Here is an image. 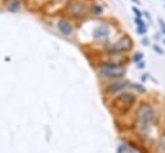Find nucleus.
<instances>
[{
    "instance_id": "nucleus-15",
    "label": "nucleus",
    "mask_w": 165,
    "mask_h": 153,
    "mask_svg": "<svg viewBox=\"0 0 165 153\" xmlns=\"http://www.w3.org/2000/svg\"><path fill=\"white\" fill-rule=\"evenodd\" d=\"M144 67V63L143 62H141V63H138V68H143Z\"/></svg>"
},
{
    "instance_id": "nucleus-10",
    "label": "nucleus",
    "mask_w": 165,
    "mask_h": 153,
    "mask_svg": "<svg viewBox=\"0 0 165 153\" xmlns=\"http://www.w3.org/2000/svg\"><path fill=\"white\" fill-rule=\"evenodd\" d=\"M154 49H155V50H156V52H158V53L160 54V56H163V54H164V52H163V49H161V48H160V46H159V45H156V44H155V45H154Z\"/></svg>"
},
{
    "instance_id": "nucleus-18",
    "label": "nucleus",
    "mask_w": 165,
    "mask_h": 153,
    "mask_svg": "<svg viewBox=\"0 0 165 153\" xmlns=\"http://www.w3.org/2000/svg\"><path fill=\"white\" fill-rule=\"evenodd\" d=\"M164 42H165V40H164Z\"/></svg>"
},
{
    "instance_id": "nucleus-2",
    "label": "nucleus",
    "mask_w": 165,
    "mask_h": 153,
    "mask_svg": "<svg viewBox=\"0 0 165 153\" xmlns=\"http://www.w3.org/2000/svg\"><path fill=\"white\" fill-rule=\"evenodd\" d=\"M127 72V68L117 63H105L101 67V73L106 77H121Z\"/></svg>"
},
{
    "instance_id": "nucleus-16",
    "label": "nucleus",
    "mask_w": 165,
    "mask_h": 153,
    "mask_svg": "<svg viewBox=\"0 0 165 153\" xmlns=\"http://www.w3.org/2000/svg\"><path fill=\"white\" fill-rule=\"evenodd\" d=\"M132 1H133V3H136V4H137V5H139V4H142V3H141V1H139V0H132Z\"/></svg>"
},
{
    "instance_id": "nucleus-14",
    "label": "nucleus",
    "mask_w": 165,
    "mask_h": 153,
    "mask_svg": "<svg viewBox=\"0 0 165 153\" xmlns=\"http://www.w3.org/2000/svg\"><path fill=\"white\" fill-rule=\"evenodd\" d=\"M142 44H143V45H148V40H147V39H143V40H142Z\"/></svg>"
},
{
    "instance_id": "nucleus-11",
    "label": "nucleus",
    "mask_w": 165,
    "mask_h": 153,
    "mask_svg": "<svg viewBox=\"0 0 165 153\" xmlns=\"http://www.w3.org/2000/svg\"><path fill=\"white\" fill-rule=\"evenodd\" d=\"M160 147H161L165 151V135H164L163 138H161V140H160Z\"/></svg>"
},
{
    "instance_id": "nucleus-9",
    "label": "nucleus",
    "mask_w": 165,
    "mask_h": 153,
    "mask_svg": "<svg viewBox=\"0 0 165 153\" xmlns=\"http://www.w3.org/2000/svg\"><path fill=\"white\" fill-rule=\"evenodd\" d=\"M133 12H134V13H136V17H137V18H141V17H142V13H141V12H139V9H138V8L133 7Z\"/></svg>"
},
{
    "instance_id": "nucleus-5",
    "label": "nucleus",
    "mask_w": 165,
    "mask_h": 153,
    "mask_svg": "<svg viewBox=\"0 0 165 153\" xmlns=\"http://www.w3.org/2000/svg\"><path fill=\"white\" fill-rule=\"evenodd\" d=\"M108 35H110V27L107 25H103V23H102V25H99L96 30H94L93 36L96 40H105Z\"/></svg>"
},
{
    "instance_id": "nucleus-8",
    "label": "nucleus",
    "mask_w": 165,
    "mask_h": 153,
    "mask_svg": "<svg viewBox=\"0 0 165 153\" xmlns=\"http://www.w3.org/2000/svg\"><path fill=\"white\" fill-rule=\"evenodd\" d=\"M123 88H125V84H123V82H116V84H112V86H110L108 92H116V90L123 89Z\"/></svg>"
},
{
    "instance_id": "nucleus-12",
    "label": "nucleus",
    "mask_w": 165,
    "mask_h": 153,
    "mask_svg": "<svg viewBox=\"0 0 165 153\" xmlns=\"http://www.w3.org/2000/svg\"><path fill=\"white\" fill-rule=\"evenodd\" d=\"M5 1L10 3V4H14V5H18V3L21 1V0H5Z\"/></svg>"
},
{
    "instance_id": "nucleus-17",
    "label": "nucleus",
    "mask_w": 165,
    "mask_h": 153,
    "mask_svg": "<svg viewBox=\"0 0 165 153\" xmlns=\"http://www.w3.org/2000/svg\"><path fill=\"white\" fill-rule=\"evenodd\" d=\"M57 3H62V1H67V0H56Z\"/></svg>"
},
{
    "instance_id": "nucleus-4",
    "label": "nucleus",
    "mask_w": 165,
    "mask_h": 153,
    "mask_svg": "<svg viewBox=\"0 0 165 153\" xmlns=\"http://www.w3.org/2000/svg\"><path fill=\"white\" fill-rule=\"evenodd\" d=\"M134 100H136L134 95H132V94H129V93H125L116 98L115 102H113V105H115L117 109H120V111H128L133 105Z\"/></svg>"
},
{
    "instance_id": "nucleus-1",
    "label": "nucleus",
    "mask_w": 165,
    "mask_h": 153,
    "mask_svg": "<svg viewBox=\"0 0 165 153\" xmlns=\"http://www.w3.org/2000/svg\"><path fill=\"white\" fill-rule=\"evenodd\" d=\"M154 119V111L148 104H142L137 111L136 116V125L138 130L147 131L150 127V124Z\"/></svg>"
},
{
    "instance_id": "nucleus-13",
    "label": "nucleus",
    "mask_w": 165,
    "mask_h": 153,
    "mask_svg": "<svg viewBox=\"0 0 165 153\" xmlns=\"http://www.w3.org/2000/svg\"><path fill=\"white\" fill-rule=\"evenodd\" d=\"M141 58H142V54H141V53H137V56L134 57V61H139Z\"/></svg>"
},
{
    "instance_id": "nucleus-3",
    "label": "nucleus",
    "mask_w": 165,
    "mask_h": 153,
    "mask_svg": "<svg viewBox=\"0 0 165 153\" xmlns=\"http://www.w3.org/2000/svg\"><path fill=\"white\" fill-rule=\"evenodd\" d=\"M130 48H132V39L128 35H124L116 42H113L108 48V50H110V53H123V52L130 50Z\"/></svg>"
},
{
    "instance_id": "nucleus-19",
    "label": "nucleus",
    "mask_w": 165,
    "mask_h": 153,
    "mask_svg": "<svg viewBox=\"0 0 165 153\" xmlns=\"http://www.w3.org/2000/svg\"><path fill=\"white\" fill-rule=\"evenodd\" d=\"M164 1H165V0H164Z\"/></svg>"
},
{
    "instance_id": "nucleus-7",
    "label": "nucleus",
    "mask_w": 165,
    "mask_h": 153,
    "mask_svg": "<svg viewBox=\"0 0 165 153\" xmlns=\"http://www.w3.org/2000/svg\"><path fill=\"white\" fill-rule=\"evenodd\" d=\"M134 22H136V25H137V31H138V34L139 35H144L147 32V25H146V22H143L141 18H137L134 19Z\"/></svg>"
},
{
    "instance_id": "nucleus-6",
    "label": "nucleus",
    "mask_w": 165,
    "mask_h": 153,
    "mask_svg": "<svg viewBox=\"0 0 165 153\" xmlns=\"http://www.w3.org/2000/svg\"><path fill=\"white\" fill-rule=\"evenodd\" d=\"M58 29H60V31L65 35V36H70L72 32V26L70 25L67 21H60V23H58Z\"/></svg>"
}]
</instances>
